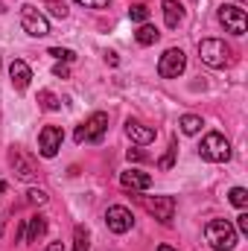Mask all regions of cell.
Returning a JSON list of instances; mask_svg holds the SVG:
<instances>
[{
	"label": "cell",
	"mask_w": 248,
	"mask_h": 251,
	"mask_svg": "<svg viewBox=\"0 0 248 251\" xmlns=\"http://www.w3.org/2000/svg\"><path fill=\"white\" fill-rule=\"evenodd\" d=\"M120 184H123V190H131V193L149 190L152 187V176H146L140 170H128V173H120Z\"/></svg>",
	"instance_id": "7c38bea8"
},
{
	"label": "cell",
	"mask_w": 248,
	"mask_h": 251,
	"mask_svg": "<svg viewBox=\"0 0 248 251\" xmlns=\"http://www.w3.org/2000/svg\"><path fill=\"white\" fill-rule=\"evenodd\" d=\"M105 59H108V64H117L120 59H117V53H105Z\"/></svg>",
	"instance_id": "1f68e13d"
},
{
	"label": "cell",
	"mask_w": 248,
	"mask_h": 251,
	"mask_svg": "<svg viewBox=\"0 0 248 251\" xmlns=\"http://www.w3.org/2000/svg\"><path fill=\"white\" fill-rule=\"evenodd\" d=\"M105 222H108V228H111L114 234H125V231H131L134 216H131V210H128V207L114 204V207H108V210H105Z\"/></svg>",
	"instance_id": "30bf717a"
},
{
	"label": "cell",
	"mask_w": 248,
	"mask_h": 251,
	"mask_svg": "<svg viewBox=\"0 0 248 251\" xmlns=\"http://www.w3.org/2000/svg\"><path fill=\"white\" fill-rule=\"evenodd\" d=\"M125 134H128L134 143H140V146H146V143L155 140V128H152V126L137 123V120H128V123H125Z\"/></svg>",
	"instance_id": "5bb4252c"
},
{
	"label": "cell",
	"mask_w": 248,
	"mask_h": 251,
	"mask_svg": "<svg viewBox=\"0 0 248 251\" xmlns=\"http://www.w3.org/2000/svg\"><path fill=\"white\" fill-rule=\"evenodd\" d=\"M0 225H3V219H0Z\"/></svg>",
	"instance_id": "d590c367"
},
{
	"label": "cell",
	"mask_w": 248,
	"mask_h": 251,
	"mask_svg": "<svg viewBox=\"0 0 248 251\" xmlns=\"http://www.w3.org/2000/svg\"><path fill=\"white\" fill-rule=\"evenodd\" d=\"M38 102H41V108H47V111H59V108H62V100H59L56 94H50V91H41V94H38Z\"/></svg>",
	"instance_id": "ffe728a7"
},
{
	"label": "cell",
	"mask_w": 248,
	"mask_h": 251,
	"mask_svg": "<svg viewBox=\"0 0 248 251\" xmlns=\"http://www.w3.org/2000/svg\"><path fill=\"white\" fill-rule=\"evenodd\" d=\"M198 59L207 64V67H225L228 59H231V50L225 47V41L219 38H204L198 44Z\"/></svg>",
	"instance_id": "277c9868"
},
{
	"label": "cell",
	"mask_w": 248,
	"mask_h": 251,
	"mask_svg": "<svg viewBox=\"0 0 248 251\" xmlns=\"http://www.w3.org/2000/svg\"><path fill=\"white\" fill-rule=\"evenodd\" d=\"M62 140H64V131L59 126H44L41 134H38V152L44 158H56L59 149H62Z\"/></svg>",
	"instance_id": "ba28073f"
},
{
	"label": "cell",
	"mask_w": 248,
	"mask_h": 251,
	"mask_svg": "<svg viewBox=\"0 0 248 251\" xmlns=\"http://www.w3.org/2000/svg\"><path fill=\"white\" fill-rule=\"evenodd\" d=\"M164 21H167L170 29H175L184 21V6L178 0H164Z\"/></svg>",
	"instance_id": "9a60e30c"
},
{
	"label": "cell",
	"mask_w": 248,
	"mask_h": 251,
	"mask_svg": "<svg viewBox=\"0 0 248 251\" xmlns=\"http://www.w3.org/2000/svg\"><path fill=\"white\" fill-rule=\"evenodd\" d=\"M143 207L155 216V219H161L164 225H170L173 222V216H175V199L173 196H155V199H143Z\"/></svg>",
	"instance_id": "9c48e42d"
},
{
	"label": "cell",
	"mask_w": 248,
	"mask_h": 251,
	"mask_svg": "<svg viewBox=\"0 0 248 251\" xmlns=\"http://www.w3.org/2000/svg\"><path fill=\"white\" fill-rule=\"evenodd\" d=\"M175 152H178V143L173 140V143H170V152H167V158L161 161V167H164V170H170V167H173V161H175Z\"/></svg>",
	"instance_id": "484cf974"
},
{
	"label": "cell",
	"mask_w": 248,
	"mask_h": 251,
	"mask_svg": "<svg viewBox=\"0 0 248 251\" xmlns=\"http://www.w3.org/2000/svg\"><path fill=\"white\" fill-rule=\"evenodd\" d=\"M3 193H6V181H0V196H3Z\"/></svg>",
	"instance_id": "d6a6232c"
},
{
	"label": "cell",
	"mask_w": 248,
	"mask_h": 251,
	"mask_svg": "<svg viewBox=\"0 0 248 251\" xmlns=\"http://www.w3.org/2000/svg\"><path fill=\"white\" fill-rule=\"evenodd\" d=\"M47 251H64V246H62V243H50V246H47Z\"/></svg>",
	"instance_id": "4dcf8cb0"
},
{
	"label": "cell",
	"mask_w": 248,
	"mask_h": 251,
	"mask_svg": "<svg viewBox=\"0 0 248 251\" xmlns=\"http://www.w3.org/2000/svg\"><path fill=\"white\" fill-rule=\"evenodd\" d=\"M178 126H181V131H184V134H198L204 123H201V117H196V114H184V117L178 120Z\"/></svg>",
	"instance_id": "d6986e66"
},
{
	"label": "cell",
	"mask_w": 248,
	"mask_h": 251,
	"mask_svg": "<svg viewBox=\"0 0 248 251\" xmlns=\"http://www.w3.org/2000/svg\"><path fill=\"white\" fill-rule=\"evenodd\" d=\"M158 251H173V249H170V246H161V249H158Z\"/></svg>",
	"instance_id": "836d02e7"
},
{
	"label": "cell",
	"mask_w": 248,
	"mask_h": 251,
	"mask_svg": "<svg viewBox=\"0 0 248 251\" xmlns=\"http://www.w3.org/2000/svg\"><path fill=\"white\" fill-rule=\"evenodd\" d=\"M204 240L213 251H231L237 246V228L228 219H210L204 225Z\"/></svg>",
	"instance_id": "6da1fadb"
},
{
	"label": "cell",
	"mask_w": 248,
	"mask_h": 251,
	"mask_svg": "<svg viewBox=\"0 0 248 251\" xmlns=\"http://www.w3.org/2000/svg\"><path fill=\"white\" fill-rule=\"evenodd\" d=\"M237 228H240V234H248V213L237 216Z\"/></svg>",
	"instance_id": "83f0119b"
},
{
	"label": "cell",
	"mask_w": 248,
	"mask_h": 251,
	"mask_svg": "<svg viewBox=\"0 0 248 251\" xmlns=\"http://www.w3.org/2000/svg\"><path fill=\"white\" fill-rule=\"evenodd\" d=\"M219 21H222V26H225L231 35H243L248 29L246 9H240V6H234V3H222V6H219Z\"/></svg>",
	"instance_id": "5b68a950"
},
{
	"label": "cell",
	"mask_w": 248,
	"mask_h": 251,
	"mask_svg": "<svg viewBox=\"0 0 248 251\" xmlns=\"http://www.w3.org/2000/svg\"><path fill=\"white\" fill-rule=\"evenodd\" d=\"M47 9H50V15H56V18H67V6L59 3V0H50V3H47Z\"/></svg>",
	"instance_id": "cb8c5ba5"
},
{
	"label": "cell",
	"mask_w": 248,
	"mask_h": 251,
	"mask_svg": "<svg viewBox=\"0 0 248 251\" xmlns=\"http://www.w3.org/2000/svg\"><path fill=\"white\" fill-rule=\"evenodd\" d=\"M21 26H24L26 35H35V38L50 35V21H47L35 6H24V9H21Z\"/></svg>",
	"instance_id": "8992f818"
},
{
	"label": "cell",
	"mask_w": 248,
	"mask_h": 251,
	"mask_svg": "<svg viewBox=\"0 0 248 251\" xmlns=\"http://www.w3.org/2000/svg\"><path fill=\"white\" fill-rule=\"evenodd\" d=\"M12 167H15V176L21 178V181H32V178H38V170H35V164H32V158H26L24 152H12Z\"/></svg>",
	"instance_id": "8fae6325"
},
{
	"label": "cell",
	"mask_w": 248,
	"mask_h": 251,
	"mask_svg": "<svg viewBox=\"0 0 248 251\" xmlns=\"http://www.w3.org/2000/svg\"><path fill=\"white\" fill-rule=\"evenodd\" d=\"M44 234H47V219L44 216H32L29 228H26V243H38Z\"/></svg>",
	"instance_id": "e0dca14e"
},
{
	"label": "cell",
	"mask_w": 248,
	"mask_h": 251,
	"mask_svg": "<svg viewBox=\"0 0 248 251\" xmlns=\"http://www.w3.org/2000/svg\"><path fill=\"white\" fill-rule=\"evenodd\" d=\"M158 38H161V32H158V26H152V24H140L137 32H134V41H137L140 47H152Z\"/></svg>",
	"instance_id": "2e32d148"
},
{
	"label": "cell",
	"mask_w": 248,
	"mask_h": 251,
	"mask_svg": "<svg viewBox=\"0 0 248 251\" xmlns=\"http://www.w3.org/2000/svg\"><path fill=\"white\" fill-rule=\"evenodd\" d=\"M53 73H56V76H62V79H67V76H70V70H67L64 64H56V70H53Z\"/></svg>",
	"instance_id": "f546056e"
},
{
	"label": "cell",
	"mask_w": 248,
	"mask_h": 251,
	"mask_svg": "<svg viewBox=\"0 0 248 251\" xmlns=\"http://www.w3.org/2000/svg\"><path fill=\"white\" fill-rule=\"evenodd\" d=\"M184 64H187L184 50H178V47H170V50L161 56V62H158V73H161L164 79H178V76L184 73Z\"/></svg>",
	"instance_id": "52a82bcc"
},
{
	"label": "cell",
	"mask_w": 248,
	"mask_h": 251,
	"mask_svg": "<svg viewBox=\"0 0 248 251\" xmlns=\"http://www.w3.org/2000/svg\"><path fill=\"white\" fill-rule=\"evenodd\" d=\"M228 199H231V204H237V207H246L248 204V190L246 187H234L228 193Z\"/></svg>",
	"instance_id": "44dd1931"
},
{
	"label": "cell",
	"mask_w": 248,
	"mask_h": 251,
	"mask_svg": "<svg viewBox=\"0 0 248 251\" xmlns=\"http://www.w3.org/2000/svg\"><path fill=\"white\" fill-rule=\"evenodd\" d=\"M0 12H6V6H3V3H0Z\"/></svg>",
	"instance_id": "e575fe53"
},
{
	"label": "cell",
	"mask_w": 248,
	"mask_h": 251,
	"mask_svg": "<svg viewBox=\"0 0 248 251\" xmlns=\"http://www.w3.org/2000/svg\"><path fill=\"white\" fill-rule=\"evenodd\" d=\"M73 251H91V231L85 225H76L73 231Z\"/></svg>",
	"instance_id": "ac0fdd59"
},
{
	"label": "cell",
	"mask_w": 248,
	"mask_h": 251,
	"mask_svg": "<svg viewBox=\"0 0 248 251\" xmlns=\"http://www.w3.org/2000/svg\"><path fill=\"white\" fill-rule=\"evenodd\" d=\"M128 18H131V21H137V24H146V18H149V9H146L143 3H134V6L128 9Z\"/></svg>",
	"instance_id": "7402d4cb"
},
{
	"label": "cell",
	"mask_w": 248,
	"mask_h": 251,
	"mask_svg": "<svg viewBox=\"0 0 248 251\" xmlns=\"http://www.w3.org/2000/svg\"><path fill=\"white\" fill-rule=\"evenodd\" d=\"M105 128H108V114L105 111H94L85 123L76 128V143H99Z\"/></svg>",
	"instance_id": "3957f363"
},
{
	"label": "cell",
	"mask_w": 248,
	"mask_h": 251,
	"mask_svg": "<svg viewBox=\"0 0 248 251\" xmlns=\"http://www.w3.org/2000/svg\"><path fill=\"white\" fill-rule=\"evenodd\" d=\"M76 3H82V6H88V9H105V6H108V0H76Z\"/></svg>",
	"instance_id": "4316f807"
},
{
	"label": "cell",
	"mask_w": 248,
	"mask_h": 251,
	"mask_svg": "<svg viewBox=\"0 0 248 251\" xmlns=\"http://www.w3.org/2000/svg\"><path fill=\"white\" fill-rule=\"evenodd\" d=\"M198 155L204 161H210V164H225L231 158V143L219 131H210V134H204V140L198 146Z\"/></svg>",
	"instance_id": "7a4b0ae2"
},
{
	"label": "cell",
	"mask_w": 248,
	"mask_h": 251,
	"mask_svg": "<svg viewBox=\"0 0 248 251\" xmlns=\"http://www.w3.org/2000/svg\"><path fill=\"white\" fill-rule=\"evenodd\" d=\"M50 56L59 59V62H73V59H76V53H73V50H64V47H53Z\"/></svg>",
	"instance_id": "603a6c76"
},
{
	"label": "cell",
	"mask_w": 248,
	"mask_h": 251,
	"mask_svg": "<svg viewBox=\"0 0 248 251\" xmlns=\"http://www.w3.org/2000/svg\"><path fill=\"white\" fill-rule=\"evenodd\" d=\"M128 161H146V152H140V149H128Z\"/></svg>",
	"instance_id": "f1b7e54d"
},
{
	"label": "cell",
	"mask_w": 248,
	"mask_h": 251,
	"mask_svg": "<svg viewBox=\"0 0 248 251\" xmlns=\"http://www.w3.org/2000/svg\"><path fill=\"white\" fill-rule=\"evenodd\" d=\"M26 201H29V204H44V201H47V193H44V190H29V193H26Z\"/></svg>",
	"instance_id": "d4e9b609"
},
{
	"label": "cell",
	"mask_w": 248,
	"mask_h": 251,
	"mask_svg": "<svg viewBox=\"0 0 248 251\" xmlns=\"http://www.w3.org/2000/svg\"><path fill=\"white\" fill-rule=\"evenodd\" d=\"M9 76H12L15 91H24L29 85V79H32V70H29V64L24 62V59H15V62L9 64Z\"/></svg>",
	"instance_id": "4fadbf2b"
}]
</instances>
